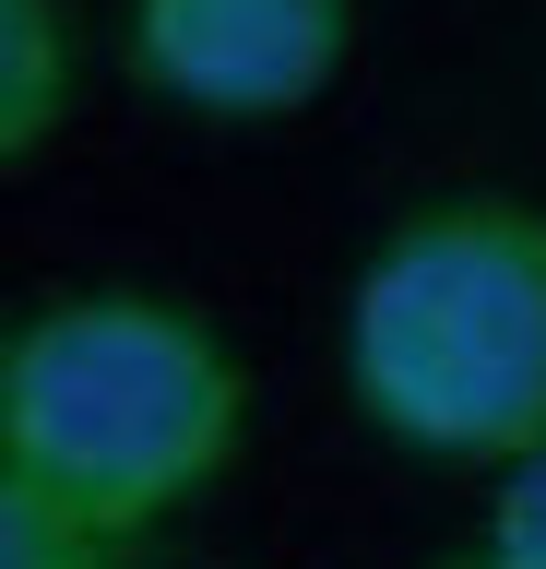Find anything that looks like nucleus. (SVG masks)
Returning <instances> with one entry per match:
<instances>
[{
    "mask_svg": "<svg viewBox=\"0 0 546 569\" xmlns=\"http://www.w3.org/2000/svg\"><path fill=\"white\" fill-rule=\"evenodd\" d=\"M345 0H119V71L190 119H297L345 71Z\"/></svg>",
    "mask_w": 546,
    "mask_h": 569,
    "instance_id": "nucleus-3",
    "label": "nucleus"
},
{
    "mask_svg": "<svg viewBox=\"0 0 546 569\" xmlns=\"http://www.w3.org/2000/svg\"><path fill=\"white\" fill-rule=\"evenodd\" d=\"M250 368L167 284H60L0 332V487L143 546L238 462Z\"/></svg>",
    "mask_w": 546,
    "mask_h": 569,
    "instance_id": "nucleus-1",
    "label": "nucleus"
},
{
    "mask_svg": "<svg viewBox=\"0 0 546 569\" xmlns=\"http://www.w3.org/2000/svg\"><path fill=\"white\" fill-rule=\"evenodd\" d=\"M439 569H487V558H475V546H464V558H439Z\"/></svg>",
    "mask_w": 546,
    "mask_h": 569,
    "instance_id": "nucleus-7",
    "label": "nucleus"
},
{
    "mask_svg": "<svg viewBox=\"0 0 546 569\" xmlns=\"http://www.w3.org/2000/svg\"><path fill=\"white\" fill-rule=\"evenodd\" d=\"M345 403L416 462H510L546 451V202L439 190L393 213L332 320Z\"/></svg>",
    "mask_w": 546,
    "mask_h": 569,
    "instance_id": "nucleus-2",
    "label": "nucleus"
},
{
    "mask_svg": "<svg viewBox=\"0 0 546 569\" xmlns=\"http://www.w3.org/2000/svg\"><path fill=\"white\" fill-rule=\"evenodd\" d=\"M475 558H487V569H546V451L499 475V498H487V533H475Z\"/></svg>",
    "mask_w": 546,
    "mask_h": 569,
    "instance_id": "nucleus-6",
    "label": "nucleus"
},
{
    "mask_svg": "<svg viewBox=\"0 0 546 569\" xmlns=\"http://www.w3.org/2000/svg\"><path fill=\"white\" fill-rule=\"evenodd\" d=\"M0 569H119V546L96 522H72L60 498L0 487Z\"/></svg>",
    "mask_w": 546,
    "mask_h": 569,
    "instance_id": "nucleus-5",
    "label": "nucleus"
},
{
    "mask_svg": "<svg viewBox=\"0 0 546 569\" xmlns=\"http://www.w3.org/2000/svg\"><path fill=\"white\" fill-rule=\"evenodd\" d=\"M72 96H83L72 0H0V167H37L72 131Z\"/></svg>",
    "mask_w": 546,
    "mask_h": 569,
    "instance_id": "nucleus-4",
    "label": "nucleus"
}]
</instances>
